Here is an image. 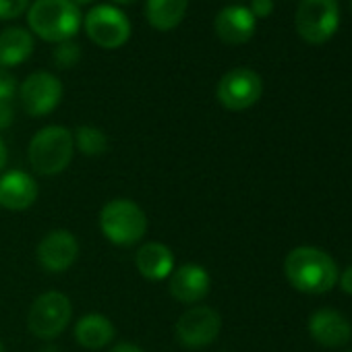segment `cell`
<instances>
[{
  "label": "cell",
  "instance_id": "20",
  "mask_svg": "<svg viewBox=\"0 0 352 352\" xmlns=\"http://www.w3.org/2000/svg\"><path fill=\"white\" fill-rule=\"evenodd\" d=\"M73 139H75V149H79L83 155L96 157V155H104L108 151V137L98 126L81 124L73 133Z\"/></svg>",
  "mask_w": 352,
  "mask_h": 352
},
{
  "label": "cell",
  "instance_id": "7",
  "mask_svg": "<svg viewBox=\"0 0 352 352\" xmlns=\"http://www.w3.org/2000/svg\"><path fill=\"white\" fill-rule=\"evenodd\" d=\"M222 329V317L214 307L193 305L185 311L174 325V336L181 346L189 350L206 348L214 344Z\"/></svg>",
  "mask_w": 352,
  "mask_h": 352
},
{
  "label": "cell",
  "instance_id": "4",
  "mask_svg": "<svg viewBox=\"0 0 352 352\" xmlns=\"http://www.w3.org/2000/svg\"><path fill=\"white\" fill-rule=\"evenodd\" d=\"M100 230L116 247H133L147 232V216L133 199H112L100 212Z\"/></svg>",
  "mask_w": 352,
  "mask_h": 352
},
{
  "label": "cell",
  "instance_id": "8",
  "mask_svg": "<svg viewBox=\"0 0 352 352\" xmlns=\"http://www.w3.org/2000/svg\"><path fill=\"white\" fill-rule=\"evenodd\" d=\"M87 38L106 50H116L124 46L131 38L129 17L112 5H98L85 15Z\"/></svg>",
  "mask_w": 352,
  "mask_h": 352
},
{
  "label": "cell",
  "instance_id": "16",
  "mask_svg": "<svg viewBox=\"0 0 352 352\" xmlns=\"http://www.w3.org/2000/svg\"><path fill=\"white\" fill-rule=\"evenodd\" d=\"M135 267L149 282L168 280L170 274L174 272L172 249L164 243H157V241L145 243L135 253Z\"/></svg>",
  "mask_w": 352,
  "mask_h": 352
},
{
  "label": "cell",
  "instance_id": "28",
  "mask_svg": "<svg viewBox=\"0 0 352 352\" xmlns=\"http://www.w3.org/2000/svg\"><path fill=\"white\" fill-rule=\"evenodd\" d=\"M7 162H9V151H7V145H5V141L0 139V174L5 172V168H7Z\"/></svg>",
  "mask_w": 352,
  "mask_h": 352
},
{
  "label": "cell",
  "instance_id": "26",
  "mask_svg": "<svg viewBox=\"0 0 352 352\" xmlns=\"http://www.w3.org/2000/svg\"><path fill=\"white\" fill-rule=\"evenodd\" d=\"M338 284H340V288H342L346 294H350V296H352V265H348V267L340 274Z\"/></svg>",
  "mask_w": 352,
  "mask_h": 352
},
{
  "label": "cell",
  "instance_id": "13",
  "mask_svg": "<svg viewBox=\"0 0 352 352\" xmlns=\"http://www.w3.org/2000/svg\"><path fill=\"white\" fill-rule=\"evenodd\" d=\"M40 189L32 174L23 170H9L0 174V208L9 212L30 210L38 201Z\"/></svg>",
  "mask_w": 352,
  "mask_h": 352
},
{
  "label": "cell",
  "instance_id": "31",
  "mask_svg": "<svg viewBox=\"0 0 352 352\" xmlns=\"http://www.w3.org/2000/svg\"><path fill=\"white\" fill-rule=\"evenodd\" d=\"M116 5H133V3H137V0H114Z\"/></svg>",
  "mask_w": 352,
  "mask_h": 352
},
{
  "label": "cell",
  "instance_id": "21",
  "mask_svg": "<svg viewBox=\"0 0 352 352\" xmlns=\"http://www.w3.org/2000/svg\"><path fill=\"white\" fill-rule=\"evenodd\" d=\"M81 58V48L77 42L73 40H67V42H60L56 44L54 48V63L58 69H73Z\"/></svg>",
  "mask_w": 352,
  "mask_h": 352
},
{
  "label": "cell",
  "instance_id": "23",
  "mask_svg": "<svg viewBox=\"0 0 352 352\" xmlns=\"http://www.w3.org/2000/svg\"><path fill=\"white\" fill-rule=\"evenodd\" d=\"M17 94V79L9 73V69L0 67V102H11Z\"/></svg>",
  "mask_w": 352,
  "mask_h": 352
},
{
  "label": "cell",
  "instance_id": "17",
  "mask_svg": "<svg viewBox=\"0 0 352 352\" xmlns=\"http://www.w3.org/2000/svg\"><path fill=\"white\" fill-rule=\"evenodd\" d=\"M114 323L102 313H87L75 323V340L85 350H102L114 340Z\"/></svg>",
  "mask_w": 352,
  "mask_h": 352
},
{
  "label": "cell",
  "instance_id": "29",
  "mask_svg": "<svg viewBox=\"0 0 352 352\" xmlns=\"http://www.w3.org/2000/svg\"><path fill=\"white\" fill-rule=\"evenodd\" d=\"M40 352H60V348H56V346H46V348H42Z\"/></svg>",
  "mask_w": 352,
  "mask_h": 352
},
{
  "label": "cell",
  "instance_id": "19",
  "mask_svg": "<svg viewBox=\"0 0 352 352\" xmlns=\"http://www.w3.org/2000/svg\"><path fill=\"white\" fill-rule=\"evenodd\" d=\"M189 0H147L145 17L157 32H172L187 15Z\"/></svg>",
  "mask_w": 352,
  "mask_h": 352
},
{
  "label": "cell",
  "instance_id": "30",
  "mask_svg": "<svg viewBox=\"0 0 352 352\" xmlns=\"http://www.w3.org/2000/svg\"><path fill=\"white\" fill-rule=\"evenodd\" d=\"M71 3H75L79 7V5H89V3H94V0H71Z\"/></svg>",
  "mask_w": 352,
  "mask_h": 352
},
{
  "label": "cell",
  "instance_id": "32",
  "mask_svg": "<svg viewBox=\"0 0 352 352\" xmlns=\"http://www.w3.org/2000/svg\"><path fill=\"white\" fill-rule=\"evenodd\" d=\"M0 352H5V342L3 340H0Z\"/></svg>",
  "mask_w": 352,
  "mask_h": 352
},
{
  "label": "cell",
  "instance_id": "3",
  "mask_svg": "<svg viewBox=\"0 0 352 352\" xmlns=\"http://www.w3.org/2000/svg\"><path fill=\"white\" fill-rule=\"evenodd\" d=\"M75 155V139L67 126L50 124L40 129L28 147L32 168L42 176H56L69 168Z\"/></svg>",
  "mask_w": 352,
  "mask_h": 352
},
{
  "label": "cell",
  "instance_id": "15",
  "mask_svg": "<svg viewBox=\"0 0 352 352\" xmlns=\"http://www.w3.org/2000/svg\"><path fill=\"white\" fill-rule=\"evenodd\" d=\"M255 25H257V19L253 17L249 7H243V5L224 7L214 19L218 38L228 46L247 44L255 34Z\"/></svg>",
  "mask_w": 352,
  "mask_h": 352
},
{
  "label": "cell",
  "instance_id": "2",
  "mask_svg": "<svg viewBox=\"0 0 352 352\" xmlns=\"http://www.w3.org/2000/svg\"><path fill=\"white\" fill-rule=\"evenodd\" d=\"M28 23L44 42L60 44L77 36L83 15L71 0H36L28 9Z\"/></svg>",
  "mask_w": 352,
  "mask_h": 352
},
{
  "label": "cell",
  "instance_id": "22",
  "mask_svg": "<svg viewBox=\"0 0 352 352\" xmlns=\"http://www.w3.org/2000/svg\"><path fill=\"white\" fill-rule=\"evenodd\" d=\"M30 9V0H0V19H17Z\"/></svg>",
  "mask_w": 352,
  "mask_h": 352
},
{
  "label": "cell",
  "instance_id": "10",
  "mask_svg": "<svg viewBox=\"0 0 352 352\" xmlns=\"http://www.w3.org/2000/svg\"><path fill=\"white\" fill-rule=\"evenodd\" d=\"M63 100V83L48 71H36L19 85V102L30 116H48Z\"/></svg>",
  "mask_w": 352,
  "mask_h": 352
},
{
  "label": "cell",
  "instance_id": "12",
  "mask_svg": "<svg viewBox=\"0 0 352 352\" xmlns=\"http://www.w3.org/2000/svg\"><path fill=\"white\" fill-rule=\"evenodd\" d=\"M212 276L199 263H183L181 267H174L168 278V290L174 300L183 305H197L210 294Z\"/></svg>",
  "mask_w": 352,
  "mask_h": 352
},
{
  "label": "cell",
  "instance_id": "9",
  "mask_svg": "<svg viewBox=\"0 0 352 352\" xmlns=\"http://www.w3.org/2000/svg\"><path fill=\"white\" fill-rule=\"evenodd\" d=\"M263 96V81L259 73L247 67L228 71L216 87L218 102L232 112H243L253 108Z\"/></svg>",
  "mask_w": 352,
  "mask_h": 352
},
{
  "label": "cell",
  "instance_id": "11",
  "mask_svg": "<svg viewBox=\"0 0 352 352\" xmlns=\"http://www.w3.org/2000/svg\"><path fill=\"white\" fill-rule=\"evenodd\" d=\"M38 261L48 274H63L71 270L79 257V241L71 230L58 228L48 232L38 245Z\"/></svg>",
  "mask_w": 352,
  "mask_h": 352
},
{
  "label": "cell",
  "instance_id": "1",
  "mask_svg": "<svg viewBox=\"0 0 352 352\" xmlns=\"http://www.w3.org/2000/svg\"><path fill=\"white\" fill-rule=\"evenodd\" d=\"M284 274L292 288L305 294H325L340 278V270L331 255L319 247H294L284 259Z\"/></svg>",
  "mask_w": 352,
  "mask_h": 352
},
{
  "label": "cell",
  "instance_id": "18",
  "mask_svg": "<svg viewBox=\"0 0 352 352\" xmlns=\"http://www.w3.org/2000/svg\"><path fill=\"white\" fill-rule=\"evenodd\" d=\"M34 52V36L23 28H7L0 32V67L23 65Z\"/></svg>",
  "mask_w": 352,
  "mask_h": 352
},
{
  "label": "cell",
  "instance_id": "24",
  "mask_svg": "<svg viewBox=\"0 0 352 352\" xmlns=\"http://www.w3.org/2000/svg\"><path fill=\"white\" fill-rule=\"evenodd\" d=\"M249 11L253 13L255 19H265L274 11V0H251Z\"/></svg>",
  "mask_w": 352,
  "mask_h": 352
},
{
  "label": "cell",
  "instance_id": "33",
  "mask_svg": "<svg viewBox=\"0 0 352 352\" xmlns=\"http://www.w3.org/2000/svg\"><path fill=\"white\" fill-rule=\"evenodd\" d=\"M350 9H352V0H350Z\"/></svg>",
  "mask_w": 352,
  "mask_h": 352
},
{
  "label": "cell",
  "instance_id": "5",
  "mask_svg": "<svg viewBox=\"0 0 352 352\" xmlns=\"http://www.w3.org/2000/svg\"><path fill=\"white\" fill-rule=\"evenodd\" d=\"M71 317H73L71 298L65 292L50 290L40 294L32 302L28 315V327L40 340H54L69 327Z\"/></svg>",
  "mask_w": 352,
  "mask_h": 352
},
{
  "label": "cell",
  "instance_id": "6",
  "mask_svg": "<svg viewBox=\"0 0 352 352\" xmlns=\"http://www.w3.org/2000/svg\"><path fill=\"white\" fill-rule=\"evenodd\" d=\"M294 25L307 44H325L340 28L338 0H300L294 15Z\"/></svg>",
  "mask_w": 352,
  "mask_h": 352
},
{
  "label": "cell",
  "instance_id": "25",
  "mask_svg": "<svg viewBox=\"0 0 352 352\" xmlns=\"http://www.w3.org/2000/svg\"><path fill=\"white\" fill-rule=\"evenodd\" d=\"M13 122V106L11 102H0V131L9 129Z\"/></svg>",
  "mask_w": 352,
  "mask_h": 352
},
{
  "label": "cell",
  "instance_id": "27",
  "mask_svg": "<svg viewBox=\"0 0 352 352\" xmlns=\"http://www.w3.org/2000/svg\"><path fill=\"white\" fill-rule=\"evenodd\" d=\"M110 352H143V348L137 346V344H133V342H120Z\"/></svg>",
  "mask_w": 352,
  "mask_h": 352
},
{
  "label": "cell",
  "instance_id": "14",
  "mask_svg": "<svg viewBox=\"0 0 352 352\" xmlns=\"http://www.w3.org/2000/svg\"><path fill=\"white\" fill-rule=\"evenodd\" d=\"M311 338L325 348H342L352 340V323L336 309H319L309 317Z\"/></svg>",
  "mask_w": 352,
  "mask_h": 352
}]
</instances>
